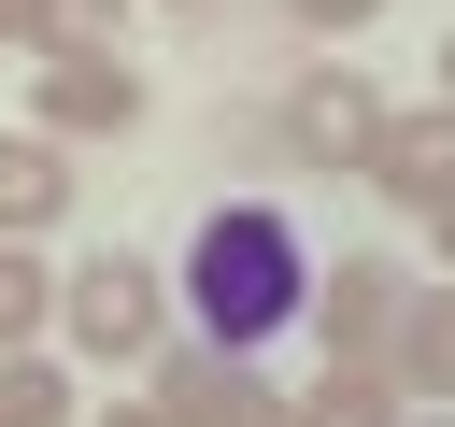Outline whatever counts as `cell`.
Returning a JSON list of instances; mask_svg holds the SVG:
<instances>
[{"label":"cell","instance_id":"2","mask_svg":"<svg viewBox=\"0 0 455 427\" xmlns=\"http://www.w3.org/2000/svg\"><path fill=\"white\" fill-rule=\"evenodd\" d=\"M57 327H71L85 370H142V356L171 342V270L128 256V242H100L85 270H57Z\"/></svg>","mask_w":455,"mask_h":427},{"label":"cell","instance_id":"8","mask_svg":"<svg viewBox=\"0 0 455 427\" xmlns=\"http://www.w3.org/2000/svg\"><path fill=\"white\" fill-rule=\"evenodd\" d=\"M71 185H85V171H71L57 128H0V242H43V228L71 214Z\"/></svg>","mask_w":455,"mask_h":427},{"label":"cell","instance_id":"6","mask_svg":"<svg viewBox=\"0 0 455 427\" xmlns=\"http://www.w3.org/2000/svg\"><path fill=\"white\" fill-rule=\"evenodd\" d=\"M142 384H156V413H171V427H242V413L270 399V384H256V356L199 342V327H185V342H156V356H142Z\"/></svg>","mask_w":455,"mask_h":427},{"label":"cell","instance_id":"12","mask_svg":"<svg viewBox=\"0 0 455 427\" xmlns=\"http://www.w3.org/2000/svg\"><path fill=\"white\" fill-rule=\"evenodd\" d=\"M57 43H128V0H14V57H57Z\"/></svg>","mask_w":455,"mask_h":427},{"label":"cell","instance_id":"5","mask_svg":"<svg viewBox=\"0 0 455 427\" xmlns=\"http://www.w3.org/2000/svg\"><path fill=\"white\" fill-rule=\"evenodd\" d=\"M398 299H412V270H398V256H313V299H299V327H313L327 356H384Z\"/></svg>","mask_w":455,"mask_h":427},{"label":"cell","instance_id":"19","mask_svg":"<svg viewBox=\"0 0 455 427\" xmlns=\"http://www.w3.org/2000/svg\"><path fill=\"white\" fill-rule=\"evenodd\" d=\"M398 427H455V413H427V399H412V413H398Z\"/></svg>","mask_w":455,"mask_h":427},{"label":"cell","instance_id":"13","mask_svg":"<svg viewBox=\"0 0 455 427\" xmlns=\"http://www.w3.org/2000/svg\"><path fill=\"white\" fill-rule=\"evenodd\" d=\"M43 327H57V270L28 242H0V342H43Z\"/></svg>","mask_w":455,"mask_h":427},{"label":"cell","instance_id":"14","mask_svg":"<svg viewBox=\"0 0 455 427\" xmlns=\"http://www.w3.org/2000/svg\"><path fill=\"white\" fill-rule=\"evenodd\" d=\"M284 14H299V28H313V43H355V28H370V14H384V0H284Z\"/></svg>","mask_w":455,"mask_h":427},{"label":"cell","instance_id":"4","mask_svg":"<svg viewBox=\"0 0 455 427\" xmlns=\"http://www.w3.org/2000/svg\"><path fill=\"white\" fill-rule=\"evenodd\" d=\"M370 128H384V85H370L355 57H299V85H284L270 142H284L299 171H355V157H370Z\"/></svg>","mask_w":455,"mask_h":427},{"label":"cell","instance_id":"9","mask_svg":"<svg viewBox=\"0 0 455 427\" xmlns=\"http://www.w3.org/2000/svg\"><path fill=\"white\" fill-rule=\"evenodd\" d=\"M384 370H398V399H455V270L398 299V327H384Z\"/></svg>","mask_w":455,"mask_h":427},{"label":"cell","instance_id":"18","mask_svg":"<svg viewBox=\"0 0 455 427\" xmlns=\"http://www.w3.org/2000/svg\"><path fill=\"white\" fill-rule=\"evenodd\" d=\"M427 100H455V28H441V85H427Z\"/></svg>","mask_w":455,"mask_h":427},{"label":"cell","instance_id":"20","mask_svg":"<svg viewBox=\"0 0 455 427\" xmlns=\"http://www.w3.org/2000/svg\"><path fill=\"white\" fill-rule=\"evenodd\" d=\"M0 57H14V0H0Z\"/></svg>","mask_w":455,"mask_h":427},{"label":"cell","instance_id":"10","mask_svg":"<svg viewBox=\"0 0 455 427\" xmlns=\"http://www.w3.org/2000/svg\"><path fill=\"white\" fill-rule=\"evenodd\" d=\"M284 413H299V427H398L412 399H398V370H384V356H327Z\"/></svg>","mask_w":455,"mask_h":427},{"label":"cell","instance_id":"17","mask_svg":"<svg viewBox=\"0 0 455 427\" xmlns=\"http://www.w3.org/2000/svg\"><path fill=\"white\" fill-rule=\"evenodd\" d=\"M242 427H299V413H284V399H256V413H242Z\"/></svg>","mask_w":455,"mask_h":427},{"label":"cell","instance_id":"7","mask_svg":"<svg viewBox=\"0 0 455 427\" xmlns=\"http://www.w3.org/2000/svg\"><path fill=\"white\" fill-rule=\"evenodd\" d=\"M355 185H384L398 214H427V199H455V100H384V128H370V157H355Z\"/></svg>","mask_w":455,"mask_h":427},{"label":"cell","instance_id":"1","mask_svg":"<svg viewBox=\"0 0 455 427\" xmlns=\"http://www.w3.org/2000/svg\"><path fill=\"white\" fill-rule=\"evenodd\" d=\"M171 299L199 313V342L270 356V342L299 327V299H313V242H299V214H284V199H213V214L185 228Z\"/></svg>","mask_w":455,"mask_h":427},{"label":"cell","instance_id":"15","mask_svg":"<svg viewBox=\"0 0 455 427\" xmlns=\"http://www.w3.org/2000/svg\"><path fill=\"white\" fill-rule=\"evenodd\" d=\"M85 427H171V413H156V384H142V399H100Z\"/></svg>","mask_w":455,"mask_h":427},{"label":"cell","instance_id":"16","mask_svg":"<svg viewBox=\"0 0 455 427\" xmlns=\"http://www.w3.org/2000/svg\"><path fill=\"white\" fill-rule=\"evenodd\" d=\"M427 256H441V270H455V199H427Z\"/></svg>","mask_w":455,"mask_h":427},{"label":"cell","instance_id":"3","mask_svg":"<svg viewBox=\"0 0 455 427\" xmlns=\"http://www.w3.org/2000/svg\"><path fill=\"white\" fill-rule=\"evenodd\" d=\"M142 114H156V85H142L128 43H57V57H28V128H57V142H128Z\"/></svg>","mask_w":455,"mask_h":427},{"label":"cell","instance_id":"11","mask_svg":"<svg viewBox=\"0 0 455 427\" xmlns=\"http://www.w3.org/2000/svg\"><path fill=\"white\" fill-rule=\"evenodd\" d=\"M0 427H85V384L43 342H0Z\"/></svg>","mask_w":455,"mask_h":427},{"label":"cell","instance_id":"21","mask_svg":"<svg viewBox=\"0 0 455 427\" xmlns=\"http://www.w3.org/2000/svg\"><path fill=\"white\" fill-rule=\"evenodd\" d=\"M171 14H199V0H171Z\"/></svg>","mask_w":455,"mask_h":427}]
</instances>
